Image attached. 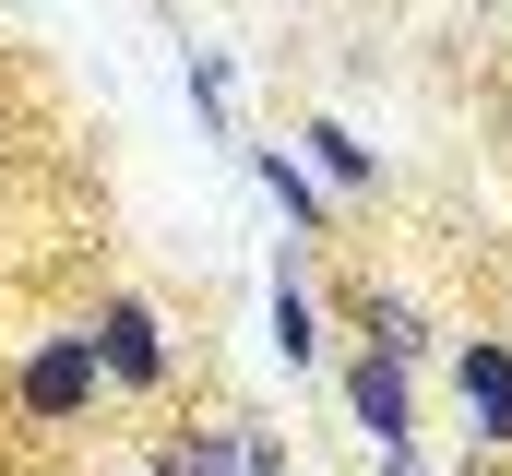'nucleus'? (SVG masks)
Instances as JSON below:
<instances>
[{
	"instance_id": "f257e3e1",
	"label": "nucleus",
	"mask_w": 512,
	"mask_h": 476,
	"mask_svg": "<svg viewBox=\"0 0 512 476\" xmlns=\"http://www.w3.org/2000/svg\"><path fill=\"white\" fill-rule=\"evenodd\" d=\"M96 393H108V369L84 334H36L24 369H12V405H24V429H84L96 417Z\"/></svg>"
},
{
	"instance_id": "f03ea898",
	"label": "nucleus",
	"mask_w": 512,
	"mask_h": 476,
	"mask_svg": "<svg viewBox=\"0 0 512 476\" xmlns=\"http://www.w3.org/2000/svg\"><path fill=\"white\" fill-rule=\"evenodd\" d=\"M84 346L108 369V393H167V322H155L143 298H108V310L84 322Z\"/></svg>"
},
{
	"instance_id": "7ed1b4c3",
	"label": "nucleus",
	"mask_w": 512,
	"mask_h": 476,
	"mask_svg": "<svg viewBox=\"0 0 512 476\" xmlns=\"http://www.w3.org/2000/svg\"><path fill=\"white\" fill-rule=\"evenodd\" d=\"M453 393H465L477 441H489V453H512V346H501V334H465V357H453Z\"/></svg>"
},
{
	"instance_id": "20e7f679",
	"label": "nucleus",
	"mask_w": 512,
	"mask_h": 476,
	"mask_svg": "<svg viewBox=\"0 0 512 476\" xmlns=\"http://www.w3.org/2000/svg\"><path fill=\"white\" fill-rule=\"evenodd\" d=\"M346 405H358L370 453H405V441H417V393H405V369H393V357H358V369H346Z\"/></svg>"
},
{
	"instance_id": "39448f33",
	"label": "nucleus",
	"mask_w": 512,
	"mask_h": 476,
	"mask_svg": "<svg viewBox=\"0 0 512 476\" xmlns=\"http://www.w3.org/2000/svg\"><path fill=\"white\" fill-rule=\"evenodd\" d=\"M298 167L334 179V191H370V179H382V143H358L346 119H310V131H298Z\"/></svg>"
},
{
	"instance_id": "423d86ee",
	"label": "nucleus",
	"mask_w": 512,
	"mask_h": 476,
	"mask_svg": "<svg viewBox=\"0 0 512 476\" xmlns=\"http://www.w3.org/2000/svg\"><path fill=\"white\" fill-rule=\"evenodd\" d=\"M251 179L274 191V203H286V227H310V238H322V179H310L286 143H251Z\"/></svg>"
},
{
	"instance_id": "0eeeda50",
	"label": "nucleus",
	"mask_w": 512,
	"mask_h": 476,
	"mask_svg": "<svg viewBox=\"0 0 512 476\" xmlns=\"http://www.w3.org/2000/svg\"><path fill=\"white\" fill-rule=\"evenodd\" d=\"M262 322H274V357H286V369H310V357H322V310H310V286H298V274H274Z\"/></svg>"
},
{
	"instance_id": "6e6552de",
	"label": "nucleus",
	"mask_w": 512,
	"mask_h": 476,
	"mask_svg": "<svg viewBox=\"0 0 512 476\" xmlns=\"http://www.w3.org/2000/svg\"><path fill=\"white\" fill-rule=\"evenodd\" d=\"M191 108L227 119V60H215V48H191Z\"/></svg>"
},
{
	"instance_id": "1a4fd4ad",
	"label": "nucleus",
	"mask_w": 512,
	"mask_h": 476,
	"mask_svg": "<svg viewBox=\"0 0 512 476\" xmlns=\"http://www.w3.org/2000/svg\"><path fill=\"white\" fill-rule=\"evenodd\" d=\"M239 476H286V453H274V441H251V429H239Z\"/></svg>"
},
{
	"instance_id": "9d476101",
	"label": "nucleus",
	"mask_w": 512,
	"mask_h": 476,
	"mask_svg": "<svg viewBox=\"0 0 512 476\" xmlns=\"http://www.w3.org/2000/svg\"><path fill=\"white\" fill-rule=\"evenodd\" d=\"M143 476H167V465H143Z\"/></svg>"
}]
</instances>
